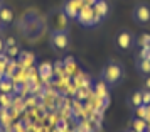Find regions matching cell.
I'll return each mask as SVG.
<instances>
[{"mask_svg": "<svg viewBox=\"0 0 150 132\" xmlns=\"http://www.w3.org/2000/svg\"><path fill=\"white\" fill-rule=\"evenodd\" d=\"M8 105H10V100H8V95H7V93H4V95L0 97V107H2V108H7Z\"/></svg>", "mask_w": 150, "mask_h": 132, "instance_id": "9a60e30c", "label": "cell"}, {"mask_svg": "<svg viewBox=\"0 0 150 132\" xmlns=\"http://www.w3.org/2000/svg\"><path fill=\"white\" fill-rule=\"evenodd\" d=\"M93 10H95L96 19L101 22V21H105L110 14V4L106 0H96L95 4H93Z\"/></svg>", "mask_w": 150, "mask_h": 132, "instance_id": "52a82bcc", "label": "cell"}, {"mask_svg": "<svg viewBox=\"0 0 150 132\" xmlns=\"http://www.w3.org/2000/svg\"><path fill=\"white\" fill-rule=\"evenodd\" d=\"M4 51H5V41H4V39L0 37V54H2Z\"/></svg>", "mask_w": 150, "mask_h": 132, "instance_id": "d6986e66", "label": "cell"}, {"mask_svg": "<svg viewBox=\"0 0 150 132\" xmlns=\"http://www.w3.org/2000/svg\"><path fill=\"white\" fill-rule=\"evenodd\" d=\"M76 22H79V24L84 26V27H93V26H96L100 21L96 19L93 5H84V7L79 10L78 17H76Z\"/></svg>", "mask_w": 150, "mask_h": 132, "instance_id": "3957f363", "label": "cell"}, {"mask_svg": "<svg viewBox=\"0 0 150 132\" xmlns=\"http://www.w3.org/2000/svg\"><path fill=\"white\" fill-rule=\"evenodd\" d=\"M84 5H86L84 0H66L64 5H62V12H64V15H66L68 19L76 21V17H78V14H79V10H81Z\"/></svg>", "mask_w": 150, "mask_h": 132, "instance_id": "8992f818", "label": "cell"}, {"mask_svg": "<svg viewBox=\"0 0 150 132\" xmlns=\"http://www.w3.org/2000/svg\"><path fill=\"white\" fill-rule=\"evenodd\" d=\"M8 46H15L14 37H7V39H5V48H8Z\"/></svg>", "mask_w": 150, "mask_h": 132, "instance_id": "ac0fdd59", "label": "cell"}, {"mask_svg": "<svg viewBox=\"0 0 150 132\" xmlns=\"http://www.w3.org/2000/svg\"><path fill=\"white\" fill-rule=\"evenodd\" d=\"M138 58H142V59H150V48H140Z\"/></svg>", "mask_w": 150, "mask_h": 132, "instance_id": "2e32d148", "label": "cell"}, {"mask_svg": "<svg viewBox=\"0 0 150 132\" xmlns=\"http://www.w3.org/2000/svg\"><path fill=\"white\" fill-rule=\"evenodd\" d=\"M2 29H4V24H2V22H0V31H2Z\"/></svg>", "mask_w": 150, "mask_h": 132, "instance_id": "603a6c76", "label": "cell"}, {"mask_svg": "<svg viewBox=\"0 0 150 132\" xmlns=\"http://www.w3.org/2000/svg\"><path fill=\"white\" fill-rule=\"evenodd\" d=\"M147 120L145 118H140V117H135L133 118V127L132 129H135L137 132H147L149 131V127H147Z\"/></svg>", "mask_w": 150, "mask_h": 132, "instance_id": "30bf717a", "label": "cell"}, {"mask_svg": "<svg viewBox=\"0 0 150 132\" xmlns=\"http://www.w3.org/2000/svg\"><path fill=\"white\" fill-rule=\"evenodd\" d=\"M149 48H150V46H149Z\"/></svg>", "mask_w": 150, "mask_h": 132, "instance_id": "4316f807", "label": "cell"}, {"mask_svg": "<svg viewBox=\"0 0 150 132\" xmlns=\"http://www.w3.org/2000/svg\"><path fill=\"white\" fill-rule=\"evenodd\" d=\"M0 108H2V107H0Z\"/></svg>", "mask_w": 150, "mask_h": 132, "instance_id": "484cf974", "label": "cell"}, {"mask_svg": "<svg viewBox=\"0 0 150 132\" xmlns=\"http://www.w3.org/2000/svg\"><path fill=\"white\" fill-rule=\"evenodd\" d=\"M123 76H125V70H123V66L118 61L106 63L101 70V78L108 86H116V85H120Z\"/></svg>", "mask_w": 150, "mask_h": 132, "instance_id": "6da1fadb", "label": "cell"}, {"mask_svg": "<svg viewBox=\"0 0 150 132\" xmlns=\"http://www.w3.org/2000/svg\"><path fill=\"white\" fill-rule=\"evenodd\" d=\"M69 44H71V39H69V34L64 31V29H56L51 32V46L54 51H66L69 49Z\"/></svg>", "mask_w": 150, "mask_h": 132, "instance_id": "7a4b0ae2", "label": "cell"}, {"mask_svg": "<svg viewBox=\"0 0 150 132\" xmlns=\"http://www.w3.org/2000/svg\"><path fill=\"white\" fill-rule=\"evenodd\" d=\"M142 102L143 105H150V90H142Z\"/></svg>", "mask_w": 150, "mask_h": 132, "instance_id": "e0dca14e", "label": "cell"}, {"mask_svg": "<svg viewBox=\"0 0 150 132\" xmlns=\"http://www.w3.org/2000/svg\"><path fill=\"white\" fill-rule=\"evenodd\" d=\"M133 44H135V37L128 31H120L115 36V46L120 51H128L130 48H133Z\"/></svg>", "mask_w": 150, "mask_h": 132, "instance_id": "5b68a950", "label": "cell"}, {"mask_svg": "<svg viewBox=\"0 0 150 132\" xmlns=\"http://www.w3.org/2000/svg\"><path fill=\"white\" fill-rule=\"evenodd\" d=\"M0 7H2V0H0Z\"/></svg>", "mask_w": 150, "mask_h": 132, "instance_id": "cb8c5ba5", "label": "cell"}, {"mask_svg": "<svg viewBox=\"0 0 150 132\" xmlns=\"http://www.w3.org/2000/svg\"><path fill=\"white\" fill-rule=\"evenodd\" d=\"M147 132H150V131H147Z\"/></svg>", "mask_w": 150, "mask_h": 132, "instance_id": "d4e9b609", "label": "cell"}, {"mask_svg": "<svg viewBox=\"0 0 150 132\" xmlns=\"http://www.w3.org/2000/svg\"><path fill=\"white\" fill-rule=\"evenodd\" d=\"M133 21L138 26H149L150 24V5L149 4H137L133 9Z\"/></svg>", "mask_w": 150, "mask_h": 132, "instance_id": "277c9868", "label": "cell"}, {"mask_svg": "<svg viewBox=\"0 0 150 132\" xmlns=\"http://www.w3.org/2000/svg\"><path fill=\"white\" fill-rule=\"evenodd\" d=\"M137 70H138L140 75L149 76L150 75V59H142V58H138V59H137Z\"/></svg>", "mask_w": 150, "mask_h": 132, "instance_id": "9c48e42d", "label": "cell"}, {"mask_svg": "<svg viewBox=\"0 0 150 132\" xmlns=\"http://www.w3.org/2000/svg\"><path fill=\"white\" fill-rule=\"evenodd\" d=\"M127 132H137L135 129H130V131H127Z\"/></svg>", "mask_w": 150, "mask_h": 132, "instance_id": "7402d4cb", "label": "cell"}, {"mask_svg": "<svg viewBox=\"0 0 150 132\" xmlns=\"http://www.w3.org/2000/svg\"><path fill=\"white\" fill-rule=\"evenodd\" d=\"M138 46H140V48H149L150 46V34L140 36V39H138Z\"/></svg>", "mask_w": 150, "mask_h": 132, "instance_id": "4fadbf2b", "label": "cell"}, {"mask_svg": "<svg viewBox=\"0 0 150 132\" xmlns=\"http://www.w3.org/2000/svg\"><path fill=\"white\" fill-rule=\"evenodd\" d=\"M145 90H150V75L147 78V81H145Z\"/></svg>", "mask_w": 150, "mask_h": 132, "instance_id": "ffe728a7", "label": "cell"}, {"mask_svg": "<svg viewBox=\"0 0 150 132\" xmlns=\"http://www.w3.org/2000/svg\"><path fill=\"white\" fill-rule=\"evenodd\" d=\"M0 22H2L4 26L12 24V22H14V10L5 7V5H2V7H0Z\"/></svg>", "mask_w": 150, "mask_h": 132, "instance_id": "ba28073f", "label": "cell"}, {"mask_svg": "<svg viewBox=\"0 0 150 132\" xmlns=\"http://www.w3.org/2000/svg\"><path fill=\"white\" fill-rule=\"evenodd\" d=\"M137 117H140V118H145L147 120V115H149V105H138L137 107Z\"/></svg>", "mask_w": 150, "mask_h": 132, "instance_id": "7c38bea8", "label": "cell"}, {"mask_svg": "<svg viewBox=\"0 0 150 132\" xmlns=\"http://www.w3.org/2000/svg\"><path fill=\"white\" fill-rule=\"evenodd\" d=\"M4 78H5V75H2V73H0V83H2V80H4Z\"/></svg>", "mask_w": 150, "mask_h": 132, "instance_id": "44dd1931", "label": "cell"}, {"mask_svg": "<svg viewBox=\"0 0 150 132\" xmlns=\"http://www.w3.org/2000/svg\"><path fill=\"white\" fill-rule=\"evenodd\" d=\"M130 103L133 105V107H138V105H142L143 102H142V90H137L132 97H130Z\"/></svg>", "mask_w": 150, "mask_h": 132, "instance_id": "8fae6325", "label": "cell"}, {"mask_svg": "<svg viewBox=\"0 0 150 132\" xmlns=\"http://www.w3.org/2000/svg\"><path fill=\"white\" fill-rule=\"evenodd\" d=\"M5 51H7L8 58H15V56L19 54V48H17V44H15V46H8V48H5Z\"/></svg>", "mask_w": 150, "mask_h": 132, "instance_id": "5bb4252c", "label": "cell"}]
</instances>
